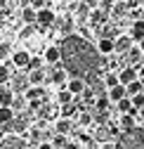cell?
<instances>
[{"instance_id": "39", "label": "cell", "mask_w": 144, "mask_h": 149, "mask_svg": "<svg viewBox=\"0 0 144 149\" xmlns=\"http://www.w3.org/2000/svg\"><path fill=\"white\" fill-rule=\"evenodd\" d=\"M99 149H118V144H116V142H102Z\"/></svg>"}, {"instance_id": "12", "label": "cell", "mask_w": 144, "mask_h": 149, "mask_svg": "<svg viewBox=\"0 0 144 149\" xmlns=\"http://www.w3.org/2000/svg\"><path fill=\"white\" fill-rule=\"evenodd\" d=\"M130 38H132L135 43H142V40H144V19L132 22V26H130Z\"/></svg>"}, {"instance_id": "28", "label": "cell", "mask_w": 144, "mask_h": 149, "mask_svg": "<svg viewBox=\"0 0 144 149\" xmlns=\"http://www.w3.org/2000/svg\"><path fill=\"white\" fill-rule=\"evenodd\" d=\"M109 104H111L109 95H102V97H97V102H95V107H97L99 114H102V111H109Z\"/></svg>"}, {"instance_id": "6", "label": "cell", "mask_w": 144, "mask_h": 149, "mask_svg": "<svg viewBox=\"0 0 144 149\" xmlns=\"http://www.w3.org/2000/svg\"><path fill=\"white\" fill-rule=\"evenodd\" d=\"M132 47H135V40L130 38V33L128 36H118V38H116V52L118 54H128Z\"/></svg>"}, {"instance_id": "15", "label": "cell", "mask_w": 144, "mask_h": 149, "mask_svg": "<svg viewBox=\"0 0 144 149\" xmlns=\"http://www.w3.org/2000/svg\"><path fill=\"white\" fill-rule=\"evenodd\" d=\"M14 100H17V92L12 88H0V107H12Z\"/></svg>"}, {"instance_id": "41", "label": "cell", "mask_w": 144, "mask_h": 149, "mask_svg": "<svg viewBox=\"0 0 144 149\" xmlns=\"http://www.w3.org/2000/svg\"><path fill=\"white\" fill-rule=\"evenodd\" d=\"M33 31H35V29H33V26H26V29H24V31H21V36H33Z\"/></svg>"}, {"instance_id": "29", "label": "cell", "mask_w": 144, "mask_h": 149, "mask_svg": "<svg viewBox=\"0 0 144 149\" xmlns=\"http://www.w3.org/2000/svg\"><path fill=\"white\" fill-rule=\"evenodd\" d=\"M73 114H80V107H76V104H64L62 107V118H69Z\"/></svg>"}, {"instance_id": "5", "label": "cell", "mask_w": 144, "mask_h": 149, "mask_svg": "<svg viewBox=\"0 0 144 149\" xmlns=\"http://www.w3.org/2000/svg\"><path fill=\"white\" fill-rule=\"evenodd\" d=\"M118 78H120V85H130V83L139 81V73H137L135 66H125V69L118 71Z\"/></svg>"}, {"instance_id": "47", "label": "cell", "mask_w": 144, "mask_h": 149, "mask_svg": "<svg viewBox=\"0 0 144 149\" xmlns=\"http://www.w3.org/2000/svg\"><path fill=\"white\" fill-rule=\"evenodd\" d=\"M0 5H3V0H0Z\"/></svg>"}, {"instance_id": "13", "label": "cell", "mask_w": 144, "mask_h": 149, "mask_svg": "<svg viewBox=\"0 0 144 149\" xmlns=\"http://www.w3.org/2000/svg\"><path fill=\"white\" fill-rule=\"evenodd\" d=\"M66 90H71L76 97H80L87 88H85V81H83V78H71V81L66 83Z\"/></svg>"}, {"instance_id": "30", "label": "cell", "mask_w": 144, "mask_h": 149, "mask_svg": "<svg viewBox=\"0 0 144 149\" xmlns=\"http://www.w3.org/2000/svg\"><path fill=\"white\" fill-rule=\"evenodd\" d=\"M12 54L14 52H12V45L10 43H0V59H3V62L5 59H12Z\"/></svg>"}, {"instance_id": "10", "label": "cell", "mask_w": 144, "mask_h": 149, "mask_svg": "<svg viewBox=\"0 0 144 149\" xmlns=\"http://www.w3.org/2000/svg\"><path fill=\"white\" fill-rule=\"evenodd\" d=\"M66 73H69L66 69H62V66H57L55 71L50 73V81L55 83V85H62V88H66V83L71 81V78H66Z\"/></svg>"}, {"instance_id": "46", "label": "cell", "mask_w": 144, "mask_h": 149, "mask_svg": "<svg viewBox=\"0 0 144 149\" xmlns=\"http://www.w3.org/2000/svg\"><path fill=\"white\" fill-rule=\"evenodd\" d=\"M26 149H33V147H26Z\"/></svg>"}, {"instance_id": "25", "label": "cell", "mask_w": 144, "mask_h": 149, "mask_svg": "<svg viewBox=\"0 0 144 149\" xmlns=\"http://www.w3.org/2000/svg\"><path fill=\"white\" fill-rule=\"evenodd\" d=\"M142 54H144V52H142L139 47H132L128 54H125V57L130 59V66H132V64H142Z\"/></svg>"}, {"instance_id": "11", "label": "cell", "mask_w": 144, "mask_h": 149, "mask_svg": "<svg viewBox=\"0 0 144 149\" xmlns=\"http://www.w3.org/2000/svg\"><path fill=\"white\" fill-rule=\"evenodd\" d=\"M106 95H109V100H111L114 104H118L120 100L128 97V88H125V85H116V88H111L109 92H106Z\"/></svg>"}, {"instance_id": "8", "label": "cell", "mask_w": 144, "mask_h": 149, "mask_svg": "<svg viewBox=\"0 0 144 149\" xmlns=\"http://www.w3.org/2000/svg\"><path fill=\"white\" fill-rule=\"evenodd\" d=\"M97 52L102 54H114L116 52V38H99L97 40Z\"/></svg>"}, {"instance_id": "44", "label": "cell", "mask_w": 144, "mask_h": 149, "mask_svg": "<svg viewBox=\"0 0 144 149\" xmlns=\"http://www.w3.org/2000/svg\"><path fill=\"white\" fill-rule=\"evenodd\" d=\"M139 50H142V52H144V40H142V43H139Z\"/></svg>"}, {"instance_id": "22", "label": "cell", "mask_w": 144, "mask_h": 149, "mask_svg": "<svg viewBox=\"0 0 144 149\" xmlns=\"http://www.w3.org/2000/svg\"><path fill=\"white\" fill-rule=\"evenodd\" d=\"M106 19H109V14H106V10H92V14H90V22L92 24H106Z\"/></svg>"}, {"instance_id": "19", "label": "cell", "mask_w": 144, "mask_h": 149, "mask_svg": "<svg viewBox=\"0 0 144 149\" xmlns=\"http://www.w3.org/2000/svg\"><path fill=\"white\" fill-rule=\"evenodd\" d=\"M28 102H35V100H43L45 97V90L40 88V85H31L28 90H26V95H24Z\"/></svg>"}, {"instance_id": "3", "label": "cell", "mask_w": 144, "mask_h": 149, "mask_svg": "<svg viewBox=\"0 0 144 149\" xmlns=\"http://www.w3.org/2000/svg\"><path fill=\"white\" fill-rule=\"evenodd\" d=\"M26 140L21 135H7L3 142H0V149H26Z\"/></svg>"}, {"instance_id": "45", "label": "cell", "mask_w": 144, "mask_h": 149, "mask_svg": "<svg viewBox=\"0 0 144 149\" xmlns=\"http://www.w3.org/2000/svg\"><path fill=\"white\" fill-rule=\"evenodd\" d=\"M139 116H142V118H144V109H139Z\"/></svg>"}, {"instance_id": "21", "label": "cell", "mask_w": 144, "mask_h": 149, "mask_svg": "<svg viewBox=\"0 0 144 149\" xmlns=\"http://www.w3.org/2000/svg\"><path fill=\"white\" fill-rule=\"evenodd\" d=\"M71 128H73V123H71L69 118H59V121L55 123L57 135H69V133H71Z\"/></svg>"}, {"instance_id": "26", "label": "cell", "mask_w": 144, "mask_h": 149, "mask_svg": "<svg viewBox=\"0 0 144 149\" xmlns=\"http://www.w3.org/2000/svg\"><path fill=\"white\" fill-rule=\"evenodd\" d=\"M104 85L109 88V90H111V88H116V85H120L118 73H114V71H111V73H106V76H104Z\"/></svg>"}, {"instance_id": "34", "label": "cell", "mask_w": 144, "mask_h": 149, "mask_svg": "<svg viewBox=\"0 0 144 149\" xmlns=\"http://www.w3.org/2000/svg\"><path fill=\"white\" fill-rule=\"evenodd\" d=\"M90 121H92V116H90L87 111H80V114H78V123L80 125H90Z\"/></svg>"}, {"instance_id": "7", "label": "cell", "mask_w": 144, "mask_h": 149, "mask_svg": "<svg viewBox=\"0 0 144 149\" xmlns=\"http://www.w3.org/2000/svg\"><path fill=\"white\" fill-rule=\"evenodd\" d=\"M10 88L17 92V95H26V90L31 88V81H28V76H14Z\"/></svg>"}, {"instance_id": "38", "label": "cell", "mask_w": 144, "mask_h": 149, "mask_svg": "<svg viewBox=\"0 0 144 149\" xmlns=\"http://www.w3.org/2000/svg\"><path fill=\"white\" fill-rule=\"evenodd\" d=\"M45 3H47V0H31V7L40 12V10H45Z\"/></svg>"}, {"instance_id": "1", "label": "cell", "mask_w": 144, "mask_h": 149, "mask_svg": "<svg viewBox=\"0 0 144 149\" xmlns=\"http://www.w3.org/2000/svg\"><path fill=\"white\" fill-rule=\"evenodd\" d=\"M59 47H62L64 69L73 73V78L92 83L97 69L102 66V54L97 52V47H92L85 38H78V36H66Z\"/></svg>"}, {"instance_id": "27", "label": "cell", "mask_w": 144, "mask_h": 149, "mask_svg": "<svg viewBox=\"0 0 144 149\" xmlns=\"http://www.w3.org/2000/svg\"><path fill=\"white\" fill-rule=\"evenodd\" d=\"M116 107H118V111H120V114H130V111L135 109V104H132V100H130V97H125V100H120V102H118Z\"/></svg>"}, {"instance_id": "33", "label": "cell", "mask_w": 144, "mask_h": 149, "mask_svg": "<svg viewBox=\"0 0 144 149\" xmlns=\"http://www.w3.org/2000/svg\"><path fill=\"white\" fill-rule=\"evenodd\" d=\"M10 78H12V73H10L7 64H0V83H5V81H10Z\"/></svg>"}, {"instance_id": "4", "label": "cell", "mask_w": 144, "mask_h": 149, "mask_svg": "<svg viewBox=\"0 0 144 149\" xmlns=\"http://www.w3.org/2000/svg\"><path fill=\"white\" fill-rule=\"evenodd\" d=\"M31 54H28V50H14V54H12V64L17 66V69H28V64H31Z\"/></svg>"}, {"instance_id": "16", "label": "cell", "mask_w": 144, "mask_h": 149, "mask_svg": "<svg viewBox=\"0 0 144 149\" xmlns=\"http://www.w3.org/2000/svg\"><path fill=\"white\" fill-rule=\"evenodd\" d=\"M17 116H14V109L12 107H0V128H5L7 123H12Z\"/></svg>"}, {"instance_id": "20", "label": "cell", "mask_w": 144, "mask_h": 149, "mask_svg": "<svg viewBox=\"0 0 144 149\" xmlns=\"http://www.w3.org/2000/svg\"><path fill=\"white\" fill-rule=\"evenodd\" d=\"M45 78H47V73H45L43 69L28 71V81H31V85H43V83H45Z\"/></svg>"}, {"instance_id": "17", "label": "cell", "mask_w": 144, "mask_h": 149, "mask_svg": "<svg viewBox=\"0 0 144 149\" xmlns=\"http://www.w3.org/2000/svg\"><path fill=\"white\" fill-rule=\"evenodd\" d=\"M21 19H24V24H28V26L38 24V10H33V7H24V10H21Z\"/></svg>"}, {"instance_id": "40", "label": "cell", "mask_w": 144, "mask_h": 149, "mask_svg": "<svg viewBox=\"0 0 144 149\" xmlns=\"http://www.w3.org/2000/svg\"><path fill=\"white\" fill-rule=\"evenodd\" d=\"M38 149H55V144H52V142H40Z\"/></svg>"}, {"instance_id": "36", "label": "cell", "mask_w": 144, "mask_h": 149, "mask_svg": "<svg viewBox=\"0 0 144 149\" xmlns=\"http://www.w3.org/2000/svg\"><path fill=\"white\" fill-rule=\"evenodd\" d=\"M78 14H80V19H87V17L92 14V12L87 10V5H85V3H80V7H78Z\"/></svg>"}, {"instance_id": "31", "label": "cell", "mask_w": 144, "mask_h": 149, "mask_svg": "<svg viewBox=\"0 0 144 149\" xmlns=\"http://www.w3.org/2000/svg\"><path fill=\"white\" fill-rule=\"evenodd\" d=\"M50 142L55 144V149H64V147L69 144V137H66V135H55V137H52Z\"/></svg>"}, {"instance_id": "14", "label": "cell", "mask_w": 144, "mask_h": 149, "mask_svg": "<svg viewBox=\"0 0 144 149\" xmlns=\"http://www.w3.org/2000/svg\"><path fill=\"white\" fill-rule=\"evenodd\" d=\"M45 62L57 66V64L62 62V47H55V45H52V47H47V50H45Z\"/></svg>"}, {"instance_id": "42", "label": "cell", "mask_w": 144, "mask_h": 149, "mask_svg": "<svg viewBox=\"0 0 144 149\" xmlns=\"http://www.w3.org/2000/svg\"><path fill=\"white\" fill-rule=\"evenodd\" d=\"M80 142H85V144H90L92 140H90V135H80Z\"/></svg>"}, {"instance_id": "9", "label": "cell", "mask_w": 144, "mask_h": 149, "mask_svg": "<svg viewBox=\"0 0 144 149\" xmlns=\"http://www.w3.org/2000/svg\"><path fill=\"white\" fill-rule=\"evenodd\" d=\"M55 19H57V14L55 12H52L50 7H45V10H40L38 12V26H52V24H55Z\"/></svg>"}, {"instance_id": "32", "label": "cell", "mask_w": 144, "mask_h": 149, "mask_svg": "<svg viewBox=\"0 0 144 149\" xmlns=\"http://www.w3.org/2000/svg\"><path fill=\"white\" fill-rule=\"evenodd\" d=\"M26 102H28V100H26L24 95H17V100L12 102V109H14V111H24V107H26Z\"/></svg>"}, {"instance_id": "24", "label": "cell", "mask_w": 144, "mask_h": 149, "mask_svg": "<svg viewBox=\"0 0 144 149\" xmlns=\"http://www.w3.org/2000/svg\"><path fill=\"white\" fill-rule=\"evenodd\" d=\"M128 88V97L132 100V97H137L139 92H144V81H135V83H130V85H125Z\"/></svg>"}, {"instance_id": "43", "label": "cell", "mask_w": 144, "mask_h": 149, "mask_svg": "<svg viewBox=\"0 0 144 149\" xmlns=\"http://www.w3.org/2000/svg\"><path fill=\"white\" fill-rule=\"evenodd\" d=\"M64 149H78V144H73V142H69V144H66Z\"/></svg>"}, {"instance_id": "23", "label": "cell", "mask_w": 144, "mask_h": 149, "mask_svg": "<svg viewBox=\"0 0 144 149\" xmlns=\"http://www.w3.org/2000/svg\"><path fill=\"white\" fill-rule=\"evenodd\" d=\"M57 100H59V104L64 107V104H73V100H76V95L71 90H66V88H62L59 90V95H57Z\"/></svg>"}, {"instance_id": "37", "label": "cell", "mask_w": 144, "mask_h": 149, "mask_svg": "<svg viewBox=\"0 0 144 149\" xmlns=\"http://www.w3.org/2000/svg\"><path fill=\"white\" fill-rule=\"evenodd\" d=\"M111 14H116V17H118V14H125V5H123V3H116V5L111 7Z\"/></svg>"}, {"instance_id": "2", "label": "cell", "mask_w": 144, "mask_h": 149, "mask_svg": "<svg viewBox=\"0 0 144 149\" xmlns=\"http://www.w3.org/2000/svg\"><path fill=\"white\" fill-rule=\"evenodd\" d=\"M116 144L118 149H144V128H137L132 133H123Z\"/></svg>"}, {"instance_id": "18", "label": "cell", "mask_w": 144, "mask_h": 149, "mask_svg": "<svg viewBox=\"0 0 144 149\" xmlns=\"http://www.w3.org/2000/svg\"><path fill=\"white\" fill-rule=\"evenodd\" d=\"M120 130H123V133H132V130H137L132 114H123V116H120Z\"/></svg>"}, {"instance_id": "35", "label": "cell", "mask_w": 144, "mask_h": 149, "mask_svg": "<svg viewBox=\"0 0 144 149\" xmlns=\"http://www.w3.org/2000/svg\"><path fill=\"white\" fill-rule=\"evenodd\" d=\"M35 69H43V59H38V57H33V59H31V64H28L26 71H35Z\"/></svg>"}]
</instances>
